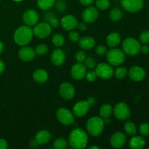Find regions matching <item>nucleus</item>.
<instances>
[{
	"mask_svg": "<svg viewBox=\"0 0 149 149\" xmlns=\"http://www.w3.org/2000/svg\"><path fill=\"white\" fill-rule=\"evenodd\" d=\"M88 143V136L84 130L76 128L73 130L68 137V143L71 148L81 149L87 146Z\"/></svg>",
	"mask_w": 149,
	"mask_h": 149,
	"instance_id": "nucleus-1",
	"label": "nucleus"
},
{
	"mask_svg": "<svg viewBox=\"0 0 149 149\" xmlns=\"http://www.w3.org/2000/svg\"><path fill=\"white\" fill-rule=\"evenodd\" d=\"M33 29L29 26H21L17 28L14 33V40L20 46H26L31 41Z\"/></svg>",
	"mask_w": 149,
	"mask_h": 149,
	"instance_id": "nucleus-2",
	"label": "nucleus"
},
{
	"mask_svg": "<svg viewBox=\"0 0 149 149\" xmlns=\"http://www.w3.org/2000/svg\"><path fill=\"white\" fill-rule=\"evenodd\" d=\"M105 122L102 118L93 116L90 118L87 122V130L93 136H99L104 129Z\"/></svg>",
	"mask_w": 149,
	"mask_h": 149,
	"instance_id": "nucleus-3",
	"label": "nucleus"
},
{
	"mask_svg": "<svg viewBox=\"0 0 149 149\" xmlns=\"http://www.w3.org/2000/svg\"><path fill=\"white\" fill-rule=\"evenodd\" d=\"M141 47L138 41L132 37L127 38L122 42L123 52L130 56L138 55L141 52Z\"/></svg>",
	"mask_w": 149,
	"mask_h": 149,
	"instance_id": "nucleus-4",
	"label": "nucleus"
},
{
	"mask_svg": "<svg viewBox=\"0 0 149 149\" xmlns=\"http://www.w3.org/2000/svg\"><path fill=\"white\" fill-rule=\"evenodd\" d=\"M106 59H107V61L110 65H121L122 63H123L125 60V52L121 49L113 48V49L107 51Z\"/></svg>",
	"mask_w": 149,
	"mask_h": 149,
	"instance_id": "nucleus-5",
	"label": "nucleus"
},
{
	"mask_svg": "<svg viewBox=\"0 0 149 149\" xmlns=\"http://www.w3.org/2000/svg\"><path fill=\"white\" fill-rule=\"evenodd\" d=\"M113 114L119 120H127L131 114L129 106L124 102H119L113 108Z\"/></svg>",
	"mask_w": 149,
	"mask_h": 149,
	"instance_id": "nucleus-6",
	"label": "nucleus"
},
{
	"mask_svg": "<svg viewBox=\"0 0 149 149\" xmlns=\"http://www.w3.org/2000/svg\"><path fill=\"white\" fill-rule=\"evenodd\" d=\"M95 73L97 74V77L103 79H109L111 78L112 76L113 75V68L110 64L105 63H100L95 66Z\"/></svg>",
	"mask_w": 149,
	"mask_h": 149,
	"instance_id": "nucleus-7",
	"label": "nucleus"
},
{
	"mask_svg": "<svg viewBox=\"0 0 149 149\" xmlns=\"http://www.w3.org/2000/svg\"><path fill=\"white\" fill-rule=\"evenodd\" d=\"M52 27L47 22H42L36 24L33 29V33L39 39L46 38L50 34Z\"/></svg>",
	"mask_w": 149,
	"mask_h": 149,
	"instance_id": "nucleus-8",
	"label": "nucleus"
},
{
	"mask_svg": "<svg viewBox=\"0 0 149 149\" xmlns=\"http://www.w3.org/2000/svg\"><path fill=\"white\" fill-rule=\"evenodd\" d=\"M58 121L65 125H70L74 123V114L66 108H60L56 112Z\"/></svg>",
	"mask_w": 149,
	"mask_h": 149,
	"instance_id": "nucleus-9",
	"label": "nucleus"
},
{
	"mask_svg": "<svg viewBox=\"0 0 149 149\" xmlns=\"http://www.w3.org/2000/svg\"><path fill=\"white\" fill-rule=\"evenodd\" d=\"M122 7L124 10L130 13L140 11L143 7V0H122Z\"/></svg>",
	"mask_w": 149,
	"mask_h": 149,
	"instance_id": "nucleus-10",
	"label": "nucleus"
},
{
	"mask_svg": "<svg viewBox=\"0 0 149 149\" xmlns=\"http://www.w3.org/2000/svg\"><path fill=\"white\" fill-rule=\"evenodd\" d=\"M90 105L87 100H81L76 103L73 107L74 114L77 117H82L88 113Z\"/></svg>",
	"mask_w": 149,
	"mask_h": 149,
	"instance_id": "nucleus-11",
	"label": "nucleus"
},
{
	"mask_svg": "<svg viewBox=\"0 0 149 149\" xmlns=\"http://www.w3.org/2000/svg\"><path fill=\"white\" fill-rule=\"evenodd\" d=\"M59 93L61 97L65 100H71L75 95V88L69 82L62 83L60 86Z\"/></svg>",
	"mask_w": 149,
	"mask_h": 149,
	"instance_id": "nucleus-12",
	"label": "nucleus"
},
{
	"mask_svg": "<svg viewBox=\"0 0 149 149\" xmlns=\"http://www.w3.org/2000/svg\"><path fill=\"white\" fill-rule=\"evenodd\" d=\"M39 15L36 10L33 9L27 10L23 15V22L26 26H33L38 23Z\"/></svg>",
	"mask_w": 149,
	"mask_h": 149,
	"instance_id": "nucleus-13",
	"label": "nucleus"
},
{
	"mask_svg": "<svg viewBox=\"0 0 149 149\" xmlns=\"http://www.w3.org/2000/svg\"><path fill=\"white\" fill-rule=\"evenodd\" d=\"M81 17L85 23H94L98 17V10L95 7H89L83 11Z\"/></svg>",
	"mask_w": 149,
	"mask_h": 149,
	"instance_id": "nucleus-14",
	"label": "nucleus"
},
{
	"mask_svg": "<svg viewBox=\"0 0 149 149\" xmlns=\"http://www.w3.org/2000/svg\"><path fill=\"white\" fill-rule=\"evenodd\" d=\"M62 27L66 31H72L77 27L78 20L77 17L72 15H67L62 17L61 20Z\"/></svg>",
	"mask_w": 149,
	"mask_h": 149,
	"instance_id": "nucleus-15",
	"label": "nucleus"
},
{
	"mask_svg": "<svg viewBox=\"0 0 149 149\" xmlns=\"http://www.w3.org/2000/svg\"><path fill=\"white\" fill-rule=\"evenodd\" d=\"M129 77L132 81H141L146 77V71L141 66H132L129 71Z\"/></svg>",
	"mask_w": 149,
	"mask_h": 149,
	"instance_id": "nucleus-16",
	"label": "nucleus"
},
{
	"mask_svg": "<svg viewBox=\"0 0 149 149\" xmlns=\"http://www.w3.org/2000/svg\"><path fill=\"white\" fill-rule=\"evenodd\" d=\"M71 77L76 80L82 79L86 74V67L82 63H77L73 65L71 69Z\"/></svg>",
	"mask_w": 149,
	"mask_h": 149,
	"instance_id": "nucleus-17",
	"label": "nucleus"
},
{
	"mask_svg": "<svg viewBox=\"0 0 149 149\" xmlns=\"http://www.w3.org/2000/svg\"><path fill=\"white\" fill-rule=\"evenodd\" d=\"M111 145L115 148H120L125 146L126 143V136L121 132H115L111 137Z\"/></svg>",
	"mask_w": 149,
	"mask_h": 149,
	"instance_id": "nucleus-18",
	"label": "nucleus"
},
{
	"mask_svg": "<svg viewBox=\"0 0 149 149\" xmlns=\"http://www.w3.org/2000/svg\"><path fill=\"white\" fill-rule=\"evenodd\" d=\"M35 55L36 53H35L34 49L30 47L24 46L23 47L20 48L18 52L19 58H20V60L26 62L32 61L34 58Z\"/></svg>",
	"mask_w": 149,
	"mask_h": 149,
	"instance_id": "nucleus-19",
	"label": "nucleus"
},
{
	"mask_svg": "<svg viewBox=\"0 0 149 149\" xmlns=\"http://www.w3.org/2000/svg\"><path fill=\"white\" fill-rule=\"evenodd\" d=\"M51 61L55 65H61L65 63V53L63 49H55L52 51L50 56Z\"/></svg>",
	"mask_w": 149,
	"mask_h": 149,
	"instance_id": "nucleus-20",
	"label": "nucleus"
},
{
	"mask_svg": "<svg viewBox=\"0 0 149 149\" xmlns=\"http://www.w3.org/2000/svg\"><path fill=\"white\" fill-rule=\"evenodd\" d=\"M51 139V134L49 133V131L40 130L37 132V134L35 136V141L38 145H45L47 144Z\"/></svg>",
	"mask_w": 149,
	"mask_h": 149,
	"instance_id": "nucleus-21",
	"label": "nucleus"
},
{
	"mask_svg": "<svg viewBox=\"0 0 149 149\" xmlns=\"http://www.w3.org/2000/svg\"><path fill=\"white\" fill-rule=\"evenodd\" d=\"M145 145V139L141 136L132 137L129 141V147L132 149H142Z\"/></svg>",
	"mask_w": 149,
	"mask_h": 149,
	"instance_id": "nucleus-22",
	"label": "nucleus"
},
{
	"mask_svg": "<svg viewBox=\"0 0 149 149\" xmlns=\"http://www.w3.org/2000/svg\"><path fill=\"white\" fill-rule=\"evenodd\" d=\"M121 36L117 32H112L109 33L106 38V43L110 47H116L120 44Z\"/></svg>",
	"mask_w": 149,
	"mask_h": 149,
	"instance_id": "nucleus-23",
	"label": "nucleus"
},
{
	"mask_svg": "<svg viewBox=\"0 0 149 149\" xmlns=\"http://www.w3.org/2000/svg\"><path fill=\"white\" fill-rule=\"evenodd\" d=\"M79 47L83 49H90L95 45V40L91 36H84L79 40Z\"/></svg>",
	"mask_w": 149,
	"mask_h": 149,
	"instance_id": "nucleus-24",
	"label": "nucleus"
},
{
	"mask_svg": "<svg viewBox=\"0 0 149 149\" xmlns=\"http://www.w3.org/2000/svg\"><path fill=\"white\" fill-rule=\"evenodd\" d=\"M33 78L36 82L42 84L47 81L48 74L45 70L37 69L33 72Z\"/></svg>",
	"mask_w": 149,
	"mask_h": 149,
	"instance_id": "nucleus-25",
	"label": "nucleus"
},
{
	"mask_svg": "<svg viewBox=\"0 0 149 149\" xmlns=\"http://www.w3.org/2000/svg\"><path fill=\"white\" fill-rule=\"evenodd\" d=\"M36 2L41 10H48L55 5L56 0H37Z\"/></svg>",
	"mask_w": 149,
	"mask_h": 149,
	"instance_id": "nucleus-26",
	"label": "nucleus"
},
{
	"mask_svg": "<svg viewBox=\"0 0 149 149\" xmlns=\"http://www.w3.org/2000/svg\"><path fill=\"white\" fill-rule=\"evenodd\" d=\"M122 16H123V12L119 7H114L111 10L110 13H109V17H110L111 20L115 22L121 20Z\"/></svg>",
	"mask_w": 149,
	"mask_h": 149,
	"instance_id": "nucleus-27",
	"label": "nucleus"
},
{
	"mask_svg": "<svg viewBox=\"0 0 149 149\" xmlns=\"http://www.w3.org/2000/svg\"><path fill=\"white\" fill-rule=\"evenodd\" d=\"M113 109L109 104H104L100 108V116L103 119H108L111 115Z\"/></svg>",
	"mask_w": 149,
	"mask_h": 149,
	"instance_id": "nucleus-28",
	"label": "nucleus"
},
{
	"mask_svg": "<svg viewBox=\"0 0 149 149\" xmlns=\"http://www.w3.org/2000/svg\"><path fill=\"white\" fill-rule=\"evenodd\" d=\"M124 128H125V130L127 134H128L129 135H135L137 132L136 126L132 122H125Z\"/></svg>",
	"mask_w": 149,
	"mask_h": 149,
	"instance_id": "nucleus-29",
	"label": "nucleus"
},
{
	"mask_svg": "<svg viewBox=\"0 0 149 149\" xmlns=\"http://www.w3.org/2000/svg\"><path fill=\"white\" fill-rule=\"evenodd\" d=\"M65 42V39L63 35L60 34V33H57L55 34L52 37V43L57 47H61L64 45Z\"/></svg>",
	"mask_w": 149,
	"mask_h": 149,
	"instance_id": "nucleus-30",
	"label": "nucleus"
},
{
	"mask_svg": "<svg viewBox=\"0 0 149 149\" xmlns=\"http://www.w3.org/2000/svg\"><path fill=\"white\" fill-rule=\"evenodd\" d=\"M68 146V142L65 139L63 138H59L55 141L53 143V147L56 149H64Z\"/></svg>",
	"mask_w": 149,
	"mask_h": 149,
	"instance_id": "nucleus-31",
	"label": "nucleus"
},
{
	"mask_svg": "<svg viewBox=\"0 0 149 149\" xmlns=\"http://www.w3.org/2000/svg\"><path fill=\"white\" fill-rule=\"evenodd\" d=\"M95 6L98 10H106L110 7V1L109 0H97L95 2Z\"/></svg>",
	"mask_w": 149,
	"mask_h": 149,
	"instance_id": "nucleus-32",
	"label": "nucleus"
},
{
	"mask_svg": "<svg viewBox=\"0 0 149 149\" xmlns=\"http://www.w3.org/2000/svg\"><path fill=\"white\" fill-rule=\"evenodd\" d=\"M35 53L39 55H44L48 52V47L45 44H39L34 49Z\"/></svg>",
	"mask_w": 149,
	"mask_h": 149,
	"instance_id": "nucleus-33",
	"label": "nucleus"
},
{
	"mask_svg": "<svg viewBox=\"0 0 149 149\" xmlns=\"http://www.w3.org/2000/svg\"><path fill=\"white\" fill-rule=\"evenodd\" d=\"M84 64L86 68H90V69H92V68H95L96 65V60L95 59V58H93V56H88L86 58V59L84 60Z\"/></svg>",
	"mask_w": 149,
	"mask_h": 149,
	"instance_id": "nucleus-34",
	"label": "nucleus"
},
{
	"mask_svg": "<svg viewBox=\"0 0 149 149\" xmlns=\"http://www.w3.org/2000/svg\"><path fill=\"white\" fill-rule=\"evenodd\" d=\"M127 70L125 67H120V68H118L115 71V72L113 73V74L115 75V77L117 79H124L127 76Z\"/></svg>",
	"mask_w": 149,
	"mask_h": 149,
	"instance_id": "nucleus-35",
	"label": "nucleus"
},
{
	"mask_svg": "<svg viewBox=\"0 0 149 149\" xmlns=\"http://www.w3.org/2000/svg\"><path fill=\"white\" fill-rule=\"evenodd\" d=\"M140 42L143 45H146L149 43V31L146 30L143 31L142 33L140 34Z\"/></svg>",
	"mask_w": 149,
	"mask_h": 149,
	"instance_id": "nucleus-36",
	"label": "nucleus"
},
{
	"mask_svg": "<svg viewBox=\"0 0 149 149\" xmlns=\"http://www.w3.org/2000/svg\"><path fill=\"white\" fill-rule=\"evenodd\" d=\"M140 133L144 137H146L149 135V124L148 123H143L140 125L139 127Z\"/></svg>",
	"mask_w": 149,
	"mask_h": 149,
	"instance_id": "nucleus-37",
	"label": "nucleus"
},
{
	"mask_svg": "<svg viewBox=\"0 0 149 149\" xmlns=\"http://www.w3.org/2000/svg\"><path fill=\"white\" fill-rule=\"evenodd\" d=\"M86 58V53L83 50H79L76 52L75 59L78 63L84 62Z\"/></svg>",
	"mask_w": 149,
	"mask_h": 149,
	"instance_id": "nucleus-38",
	"label": "nucleus"
},
{
	"mask_svg": "<svg viewBox=\"0 0 149 149\" xmlns=\"http://www.w3.org/2000/svg\"><path fill=\"white\" fill-rule=\"evenodd\" d=\"M97 74H96L95 71H89V72L86 73L85 77L86 79L88 81H90V82H93V81H95L96 78H97Z\"/></svg>",
	"mask_w": 149,
	"mask_h": 149,
	"instance_id": "nucleus-39",
	"label": "nucleus"
},
{
	"mask_svg": "<svg viewBox=\"0 0 149 149\" xmlns=\"http://www.w3.org/2000/svg\"><path fill=\"white\" fill-rule=\"evenodd\" d=\"M95 52L99 56H103V55H106L107 53V49L103 45H98L95 48Z\"/></svg>",
	"mask_w": 149,
	"mask_h": 149,
	"instance_id": "nucleus-40",
	"label": "nucleus"
},
{
	"mask_svg": "<svg viewBox=\"0 0 149 149\" xmlns=\"http://www.w3.org/2000/svg\"><path fill=\"white\" fill-rule=\"evenodd\" d=\"M68 38L72 42H78L80 39V36L79 33L77 31H71L69 33H68Z\"/></svg>",
	"mask_w": 149,
	"mask_h": 149,
	"instance_id": "nucleus-41",
	"label": "nucleus"
},
{
	"mask_svg": "<svg viewBox=\"0 0 149 149\" xmlns=\"http://www.w3.org/2000/svg\"><path fill=\"white\" fill-rule=\"evenodd\" d=\"M55 6H56V9L60 12H63L65 10L66 8V4L63 0H59L57 2H55Z\"/></svg>",
	"mask_w": 149,
	"mask_h": 149,
	"instance_id": "nucleus-42",
	"label": "nucleus"
},
{
	"mask_svg": "<svg viewBox=\"0 0 149 149\" xmlns=\"http://www.w3.org/2000/svg\"><path fill=\"white\" fill-rule=\"evenodd\" d=\"M47 23H49V26H50L52 28L58 27V26H59V24H60V21L58 20V18H56V17H55H55H52V18H51L50 20L47 22Z\"/></svg>",
	"mask_w": 149,
	"mask_h": 149,
	"instance_id": "nucleus-43",
	"label": "nucleus"
},
{
	"mask_svg": "<svg viewBox=\"0 0 149 149\" xmlns=\"http://www.w3.org/2000/svg\"><path fill=\"white\" fill-rule=\"evenodd\" d=\"M55 17V14H54L52 12H47L46 14H45L44 18H45V20H46L47 23V22L49 21V20H50L52 17Z\"/></svg>",
	"mask_w": 149,
	"mask_h": 149,
	"instance_id": "nucleus-44",
	"label": "nucleus"
},
{
	"mask_svg": "<svg viewBox=\"0 0 149 149\" xmlns=\"http://www.w3.org/2000/svg\"><path fill=\"white\" fill-rule=\"evenodd\" d=\"M8 147V144H7V141L4 139L0 138V149H6Z\"/></svg>",
	"mask_w": 149,
	"mask_h": 149,
	"instance_id": "nucleus-45",
	"label": "nucleus"
},
{
	"mask_svg": "<svg viewBox=\"0 0 149 149\" xmlns=\"http://www.w3.org/2000/svg\"><path fill=\"white\" fill-rule=\"evenodd\" d=\"M77 28H78L79 30L81 31H84L87 30V25H86V23H78Z\"/></svg>",
	"mask_w": 149,
	"mask_h": 149,
	"instance_id": "nucleus-46",
	"label": "nucleus"
},
{
	"mask_svg": "<svg viewBox=\"0 0 149 149\" xmlns=\"http://www.w3.org/2000/svg\"><path fill=\"white\" fill-rule=\"evenodd\" d=\"M79 1L84 6H90L94 2V0H79Z\"/></svg>",
	"mask_w": 149,
	"mask_h": 149,
	"instance_id": "nucleus-47",
	"label": "nucleus"
},
{
	"mask_svg": "<svg viewBox=\"0 0 149 149\" xmlns=\"http://www.w3.org/2000/svg\"><path fill=\"white\" fill-rule=\"evenodd\" d=\"M141 52L143 54H148L149 52V47L146 45H143L141 47Z\"/></svg>",
	"mask_w": 149,
	"mask_h": 149,
	"instance_id": "nucleus-48",
	"label": "nucleus"
},
{
	"mask_svg": "<svg viewBox=\"0 0 149 149\" xmlns=\"http://www.w3.org/2000/svg\"><path fill=\"white\" fill-rule=\"evenodd\" d=\"M4 68H5V66H4V63H3V61L1 60H0V75L4 72Z\"/></svg>",
	"mask_w": 149,
	"mask_h": 149,
	"instance_id": "nucleus-49",
	"label": "nucleus"
},
{
	"mask_svg": "<svg viewBox=\"0 0 149 149\" xmlns=\"http://www.w3.org/2000/svg\"><path fill=\"white\" fill-rule=\"evenodd\" d=\"M87 101H88V103H90V106H93V105H94L95 103V99L93 97H91L87 100Z\"/></svg>",
	"mask_w": 149,
	"mask_h": 149,
	"instance_id": "nucleus-50",
	"label": "nucleus"
},
{
	"mask_svg": "<svg viewBox=\"0 0 149 149\" xmlns=\"http://www.w3.org/2000/svg\"><path fill=\"white\" fill-rule=\"evenodd\" d=\"M3 50H4V44L1 41H0V55L2 53Z\"/></svg>",
	"mask_w": 149,
	"mask_h": 149,
	"instance_id": "nucleus-51",
	"label": "nucleus"
},
{
	"mask_svg": "<svg viewBox=\"0 0 149 149\" xmlns=\"http://www.w3.org/2000/svg\"><path fill=\"white\" fill-rule=\"evenodd\" d=\"M93 148L98 149L99 147H98V146H91V147H90V149H93Z\"/></svg>",
	"mask_w": 149,
	"mask_h": 149,
	"instance_id": "nucleus-52",
	"label": "nucleus"
},
{
	"mask_svg": "<svg viewBox=\"0 0 149 149\" xmlns=\"http://www.w3.org/2000/svg\"><path fill=\"white\" fill-rule=\"evenodd\" d=\"M14 1H22V0H14Z\"/></svg>",
	"mask_w": 149,
	"mask_h": 149,
	"instance_id": "nucleus-53",
	"label": "nucleus"
},
{
	"mask_svg": "<svg viewBox=\"0 0 149 149\" xmlns=\"http://www.w3.org/2000/svg\"><path fill=\"white\" fill-rule=\"evenodd\" d=\"M148 85H149V83H148Z\"/></svg>",
	"mask_w": 149,
	"mask_h": 149,
	"instance_id": "nucleus-54",
	"label": "nucleus"
},
{
	"mask_svg": "<svg viewBox=\"0 0 149 149\" xmlns=\"http://www.w3.org/2000/svg\"><path fill=\"white\" fill-rule=\"evenodd\" d=\"M0 1H1V0H0Z\"/></svg>",
	"mask_w": 149,
	"mask_h": 149,
	"instance_id": "nucleus-55",
	"label": "nucleus"
}]
</instances>
